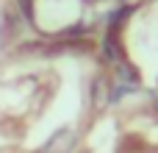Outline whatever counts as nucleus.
<instances>
[{
    "label": "nucleus",
    "mask_w": 158,
    "mask_h": 153,
    "mask_svg": "<svg viewBox=\"0 0 158 153\" xmlns=\"http://www.w3.org/2000/svg\"><path fill=\"white\" fill-rule=\"evenodd\" d=\"M103 56H106V61L119 64V53H117V45H114V33L106 36V42H103Z\"/></svg>",
    "instance_id": "f03ea898"
},
{
    "label": "nucleus",
    "mask_w": 158,
    "mask_h": 153,
    "mask_svg": "<svg viewBox=\"0 0 158 153\" xmlns=\"http://www.w3.org/2000/svg\"><path fill=\"white\" fill-rule=\"evenodd\" d=\"M72 145H75V134L69 128H61L50 137V142L44 145V153H69Z\"/></svg>",
    "instance_id": "f257e3e1"
},
{
    "label": "nucleus",
    "mask_w": 158,
    "mask_h": 153,
    "mask_svg": "<svg viewBox=\"0 0 158 153\" xmlns=\"http://www.w3.org/2000/svg\"><path fill=\"white\" fill-rule=\"evenodd\" d=\"M94 103H106V84L103 81L94 84Z\"/></svg>",
    "instance_id": "7ed1b4c3"
}]
</instances>
